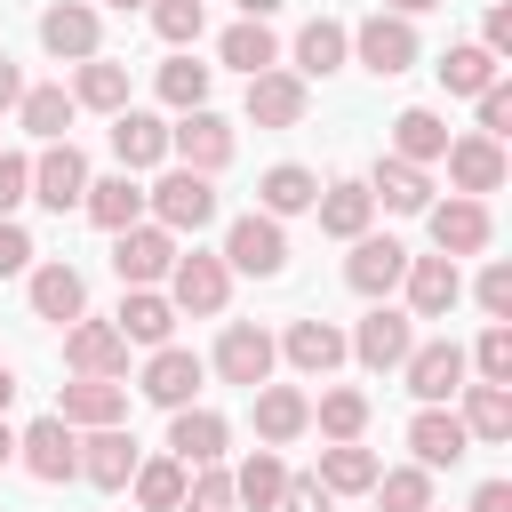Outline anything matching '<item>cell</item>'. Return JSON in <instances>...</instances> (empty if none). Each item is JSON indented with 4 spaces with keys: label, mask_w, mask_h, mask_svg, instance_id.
Returning a JSON list of instances; mask_svg holds the SVG:
<instances>
[{
    "label": "cell",
    "mask_w": 512,
    "mask_h": 512,
    "mask_svg": "<svg viewBox=\"0 0 512 512\" xmlns=\"http://www.w3.org/2000/svg\"><path fill=\"white\" fill-rule=\"evenodd\" d=\"M184 504H192V512H232V504H240V496H232V472H224V464H192Z\"/></svg>",
    "instance_id": "cell-48"
},
{
    "label": "cell",
    "mask_w": 512,
    "mask_h": 512,
    "mask_svg": "<svg viewBox=\"0 0 512 512\" xmlns=\"http://www.w3.org/2000/svg\"><path fill=\"white\" fill-rule=\"evenodd\" d=\"M344 48H352V32L328 24V16H312V24L296 32V80H328V72L344 64Z\"/></svg>",
    "instance_id": "cell-36"
},
{
    "label": "cell",
    "mask_w": 512,
    "mask_h": 512,
    "mask_svg": "<svg viewBox=\"0 0 512 512\" xmlns=\"http://www.w3.org/2000/svg\"><path fill=\"white\" fill-rule=\"evenodd\" d=\"M152 32H160L168 48H192V40L208 32V8H200V0H152Z\"/></svg>",
    "instance_id": "cell-46"
},
{
    "label": "cell",
    "mask_w": 512,
    "mask_h": 512,
    "mask_svg": "<svg viewBox=\"0 0 512 512\" xmlns=\"http://www.w3.org/2000/svg\"><path fill=\"white\" fill-rule=\"evenodd\" d=\"M112 328H120L128 344H168V328H176V304H168L160 288H128V296H120V312H112Z\"/></svg>",
    "instance_id": "cell-33"
},
{
    "label": "cell",
    "mask_w": 512,
    "mask_h": 512,
    "mask_svg": "<svg viewBox=\"0 0 512 512\" xmlns=\"http://www.w3.org/2000/svg\"><path fill=\"white\" fill-rule=\"evenodd\" d=\"M480 136H496V144L512 136V88H504V80L480 88Z\"/></svg>",
    "instance_id": "cell-50"
},
{
    "label": "cell",
    "mask_w": 512,
    "mask_h": 512,
    "mask_svg": "<svg viewBox=\"0 0 512 512\" xmlns=\"http://www.w3.org/2000/svg\"><path fill=\"white\" fill-rule=\"evenodd\" d=\"M72 112H80V104H72V88H24V96H16V120H24L40 144H56V136L72 128Z\"/></svg>",
    "instance_id": "cell-41"
},
{
    "label": "cell",
    "mask_w": 512,
    "mask_h": 512,
    "mask_svg": "<svg viewBox=\"0 0 512 512\" xmlns=\"http://www.w3.org/2000/svg\"><path fill=\"white\" fill-rule=\"evenodd\" d=\"M96 8H80V0H56V8H40V48L48 56H64V64H80V56H96Z\"/></svg>",
    "instance_id": "cell-21"
},
{
    "label": "cell",
    "mask_w": 512,
    "mask_h": 512,
    "mask_svg": "<svg viewBox=\"0 0 512 512\" xmlns=\"http://www.w3.org/2000/svg\"><path fill=\"white\" fill-rule=\"evenodd\" d=\"M272 512H328V488H320L312 472H288V480H280V504H272Z\"/></svg>",
    "instance_id": "cell-52"
},
{
    "label": "cell",
    "mask_w": 512,
    "mask_h": 512,
    "mask_svg": "<svg viewBox=\"0 0 512 512\" xmlns=\"http://www.w3.org/2000/svg\"><path fill=\"white\" fill-rule=\"evenodd\" d=\"M400 376H408V392H416V408H448L456 392H464V376H472V360H464V344H408V360H400Z\"/></svg>",
    "instance_id": "cell-3"
},
{
    "label": "cell",
    "mask_w": 512,
    "mask_h": 512,
    "mask_svg": "<svg viewBox=\"0 0 512 512\" xmlns=\"http://www.w3.org/2000/svg\"><path fill=\"white\" fill-rule=\"evenodd\" d=\"M304 104H312V88H304L296 72H280V64L248 72V120H256V128H296Z\"/></svg>",
    "instance_id": "cell-14"
},
{
    "label": "cell",
    "mask_w": 512,
    "mask_h": 512,
    "mask_svg": "<svg viewBox=\"0 0 512 512\" xmlns=\"http://www.w3.org/2000/svg\"><path fill=\"white\" fill-rule=\"evenodd\" d=\"M272 8H280V0H240V16H272Z\"/></svg>",
    "instance_id": "cell-59"
},
{
    "label": "cell",
    "mask_w": 512,
    "mask_h": 512,
    "mask_svg": "<svg viewBox=\"0 0 512 512\" xmlns=\"http://www.w3.org/2000/svg\"><path fill=\"white\" fill-rule=\"evenodd\" d=\"M376 472H384V464H376V456H368L360 440H328V448H320V472H312V480H320L328 496H368V488H376Z\"/></svg>",
    "instance_id": "cell-30"
},
{
    "label": "cell",
    "mask_w": 512,
    "mask_h": 512,
    "mask_svg": "<svg viewBox=\"0 0 512 512\" xmlns=\"http://www.w3.org/2000/svg\"><path fill=\"white\" fill-rule=\"evenodd\" d=\"M464 432L472 440H512V384H464Z\"/></svg>",
    "instance_id": "cell-38"
},
{
    "label": "cell",
    "mask_w": 512,
    "mask_h": 512,
    "mask_svg": "<svg viewBox=\"0 0 512 512\" xmlns=\"http://www.w3.org/2000/svg\"><path fill=\"white\" fill-rule=\"evenodd\" d=\"M184 480H192V464H176V456H136V472H128L144 512H184Z\"/></svg>",
    "instance_id": "cell-35"
},
{
    "label": "cell",
    "mask_w": 512,
    "mask_h": 512,
    "mask_svg": "<svg viewBox=\"0 0 512 512\" xmlns=\"http://www.w3.org/2000/svg\"><path fill=\"white\" fill-rule=\"evenodd\" d=\"M32 256H40V248H32V232L0 216V280H8V272H32Z\"/></svg>",
    "instance_id": "cell-53"
},
{
    "label": "cell",
    "mask_w": 512,
    "mask_h": 512,
    "mask_svg": "<svg viewBox=\"0 0 512 512\" xmlns=\"http://www.w3.org/2000/svg\"><path fill=\"white\" fill-rule=\"evenodd\" d=\"M8 456H16V432H8V424H0V464H8Z\"/></svg>",
    "instance_id": "cell-60"
},
{
    "label": "cell",
    "mask_w": 512,
    "mask_h": 512,
    "mask_svg": "<svg viewBox=\"0 0 512 512\" xmlns=\"http://www.w3.org/2000/svg\"><path fill=\"white\" fill-rule=\"evenodd\" d=\"M408 448H416V464H424V472H440V464H456V456L472 448V432H464V416H448V408H416Z\"/></svg>",
    "instance_id": "cell-29"
},
{
    "label": "cell",
    "mask_w": 512,
    "mask_h": 512,
    "mask_svg": "<svg viewBox=\"0 0 512 512\" xmlns=\"http://www.w3.org/2000/svg\"><path fill=\"white\" fill-rule=\"evenodd\" d=\"M224 272H248V280L288 272V232H280V216H264V208L232 216V232H224Z\"/></svg>",
    "instance_id": "cell-1"
},
{
    "label": "cell",
    "mask_w": 512,
    "mask_h": 512,
    "mask_svg": "<svg viewBox=\"0 0 512 512\" xmlns=\"http://www.w3.org/2000/svg\"><path fill=\"white\" fill-rule=\"evenodd\" d=\"M176 424H168V456L176 464H224V440H232V424L216 416V408H168Z\"/></svg>",
    "instance_id": "cell-20"
},
{
    "label": "cell",
    "mask_w": 512,
    "mask_h": 512,
    "mask_svg": "<svg viewBox=\"0 0 512 512\" xmlns=\"http://www.w3.org/2000/svg\"><path fill=\"white\" fill-rule=\"evenodd\" d=\"M472 296H480V312H488V320H512V264H488Z\"/></svg>",
    "instance_id": "cell-51"
},
{
    "label": "cell",
    "mask_w": 512,
    "mask_h": 512,
    "mask_svg": "<svg viewBox=\"0 0 512 512\" xmlns=\"http://www.w3.org/2000/svg\"><path fill=\"white\" fill-rule=\"evenodd\" d=\"M64 360H72L80 376H120V368H128V336H120L112 320H72V328H64Z\"/></svg>",
    "instance_id": "cell-18"
},
{
    "label": "cell",
    "mask_w": 512,
    "mask_h": 512,
    "mask_svg": "<svg viewBox=\"0 0 512 512\" xmlns=\"http://www.w3.org/2000/svg\"><path fill=\"white\" fill-rule=\"evenodd\" d=\"M312 200H320V176L296 168V160L264 168V184H256V208H264V216H312Z\"/></svg>",
    "instance_id": "cell-32"
},
{
    "label": "cell",
    "mask_w": 512,
    "mask_h": 512,
    "mask_svg": "<svg viewBox=\"0 0 512 512\" xmlns=\"http://www.w3.org/2000/svg\"><path fill=\"white\" fill-rule=\"evenodd\" d=\"M16 96H24V72H16V64H8V56H0V112H8V104H16Z\"/></svg>",
    "instance_id": "cell-56"
},
{
    "label": "cell",
    "mask_w": 512,
    "mask_h": 512,
    "mask_svg": "<svg viewBox=\"0 0 512 512\" xmlns=\"http://www.w3.org/2000/svg\"><path fill=\"white\" fill-rule=\"evenodd\" d=\"M400 288H408V320H448L464 296V272H456V256H408Z\"/></svg>",
    "instance_id": "cell-9"
},
{
    "label": "cell",
    "mask_w": 512,
    "mask_h": 512,
    "mask_svg": "<svg viewBox=\"0 0 512 512\" xmlns=\"http://www.w3.org/2000/svg\"><path fill=\"white\" fill-rule=\"evenodd\" d=\"M104 8H120V16H128V8H152V0H104Z\"/></svg>",
    "instance_id": "cell-61"
},
{
    "label": "cell",
    "mask_w": 512,
    "mask_h": 512,
    "mask_svg": "<svg viewBox=\"0 0 512 512\" xmlns=\"http://www.w3.org/2000/svg\"><path fill=\"white\" fill-rule=\"evenodd\" d=\"M424 216H432V248H440V256H480L488 232H496V224H488V200H472V192H448V200L424 208Z\"/></svg>",
    "instance_id": "cell-12"
},
{
    "label": "cell",
    "mask_w": 512,
    "mask_h": 512,
    "mask_svg": "<svg viewBox=\"0 0 512 512\" xmlns=\"http://www.w3.org/2000/svg\"><path fill=\"white\" fill-rule=\"evenodd\" d=\"M432 72H440V88H448V96H480V88L496 80V56H488L480 40H456V48H448Z\"/></svg>",
    "instance_id": "cell-40"
},
{
    "label": "cell",
    "mask_w": 512,
    "mask_h": 512,
    "mask_svg": "<svg viewBox=\"0 0 512 512\" xmlns=\"http://www.w3.org/2000/svg\"><path fill=\"white\" fill-rule=\"evenodd\" d=\"M144 208H152V224H168V232H200V224H216V184H208L200 168H168V176L144 192Z\"/></svg>",
    "instance_id": "cell-2"
},
{
    "label": "cell",
    "mask_w": 512,
    "mask_h": 512,
    "mask_svg": "<svg viewBox=\"0 0 512 512\" xmlns=\"http://www.w3.org/2000/svg\"><path fill=\"white\" fill-rule=\"evenodd\" d=\"M32 200V160L24 152H0V216H16Z\"/></svg>",
    "instance_id": "cell-49"
},
{
    "label": "cell",
    "mask_w": 512,
    "mask_h": 512,
    "mask_svg": "<svg viewBox=\"0 0 512 512\" xmlns=\"http://www.w3.org/2000/svg\"><path fill=\"white\" fill-rule=\"evenodd\" d=\"M32 312L56 320V328H72V320L88 312V280H80L72 264H32Z\"/></svg>",
    "instance_id": "cell-28"
},
{
    "label": "cell",
    "mask_w": 512,
    "mask_h": 512,
    "mask_svg": "<svg viewBox=\"0 0 512 512\" xmlns=\"http://www.w3.org/2000/svg\"><path fill=\"white\" fill-rule=\"evenodd\" d=\"M216 56H224L232 72H264V64H280V40H272V24H264V16H240V24L216 40Z\"/></svg>",
    "instance_id": "cell-39"
},
{
    "label": "cell",
    "mask_w": 512,
    "mask_h": 512,
    "mask_svg": "<svg viewBox=\"0 0 512 512\" xmlns=\"http://www.w3.org/2000/svg\"><path fill=\"white\" fill-rule=\"evenodd\" d=\"M464 360L480 368V384H512V328H504V320H488V336H480Z\"/></svg>",
    "instance_id": "cell-47"
},
{
    "label": "cell",
    "mask_w": 512,
    "mask_h": 512,
    "mask_svg": "<svg viewBox=\"0 0 512 512\" xmlns=\"http://www.w3.org/2000/svg\"><path fill=\"white\" fill-rule=\"evenodd\" d=\"M80 208H88L104 232H128V224H144V184H136L128 168H120V176H88Z\"/></svg>",
    "instance_id": "cell-26"
},
{
    "label": "cell",
    "mask_w": 512,
    "mask_h": 512,
    "mask_svg": "<svg viewBox=\"0 0 512 512\" xmlns=\"http://www.w3.org/2000/svg\"><path fill=\"white\" fill-rule=\"evenodd\" d=\"M200 376H208V360L200 352H184V344H152V360H144V400L152 408H192V392H200Z\"/></svg>",
    "instance_id": "cell-10"
},
{
    "label": "cell",
    "mask_w": 512,
    "mask_h": 512,
    "mask_svg": "<svg viewBox=\"0 0 512 512\" xmlns=\"http://www.w3.org/2000/svg\"><path fill=\"white\" fill-rule=\"evenodd\" d=\"M440 160H448V184H456V192H472V200L504 184V144H496V136H480V128H472V136H448V152H440Z\"/></svg>",
    "instance_id": "cell-16"
},
{
    "label": "cell",
    "mask_w": 512,
    "mask_h": 512,
    "mask_svg": "<svg viewBox=\"0 0 512 512\" xmlns=\"http://www.w3.org/2000/svg\"><path fill=\"white\" fill-rule=\"evenodd\" d=\"M224 296H232V272H224V256H176L168 264V304L176 312H192V320H216L224 312Z\"/></svg>",
    "instance_id": "cell-5"
},
{
    "label": "cell",
    "mask_w": 512,
    "mask_h": 512,
    "mask_svg": "<svg viewBox=\"0 0 512 512\" xmlns=\"http://www.w3.org/2000/svg\"><path fill=\"white\" fill-rule=\"evenodd\" d=\"M72 104H88V112H128V64H112L104 48L80 56V72H72Z\"/></svg>",
    "instance_id": "cell-31"
},
{
    "label": "cell",
    "mask_w": 512,
    "mask_h": 512,
    "mask_svg": "<svg viewBox=\"0 0 512 512\" xmlns=\"http://www.w3.org/2000/svg\"><path fill=\"white\" fill-rule=\"evenodd\" d=\"M392 152H400V160H416V168H432V160L448 152V120H440V112H424V104H408V112L392 120Z\"/></svg>",
    "instance_id": "cell-37"
},
{
    "label": "cell",
    "mask_w": 512,
    "mask_h": 512,
    "mask_svg": "<svg viewBox=\"0 0 512 512\" xmlns=\"http://www.w3.org/2000/svg\"><path fill=\"white\" fill-rule=\"evenodd\" d=\"M112 160L136 176V168H160L168 160V120L160 112H112Z\"/></svg>",
    "instance_id": "cell-22"
},
{
    "label": "cell",
    "mask_w": 512,
    "mask_h": 512,
    "mask_svg": "<svg viewBox=\"0 0 512 512\" xmlns=\"http://www.w3.org/2000/svg\"><path fill=\"white\" fill-rule=\"evenodd\" d=\"M128 472H136V440H128L120 424H96V432L80 440V480H88V488H128Z\"/></svg>",
    "instance_id": "cell-24"
},
{
    "label": "cell",
    "mask_w": 512,
    "mask_h": 512,
    "mask_svg": "<svg viewBox=\"0 0 512 512\" xmlns=\"http://www.w3.org/2000/svg\"><path fill=\"white\" fill-rule=\"evenodd\" d=\"M368 200H384V208H400V216H424V208H432V176H424L416 160L384 152L376 176H368Z\"/></svg>",
    "instance_id": "cell-25"
},
{
    "label": "cell",
    "mask_w": 512,
    "mask_h": 512,
    "mask_svg": "<svg viewBox=\"0 0 512 512\" xmlns=\"http://www.w3.org/2000/svg\"><path fill=\"white\" fill-rule=\"evenodd\" d=\"M400 272H408V248H400L392 232H384V240H376V232H360V240H352V256H344V280H352L360 296H392V288H400Z\"/></svg>",
    "instance_id": "cell-17"
},
{
    "label": "cell",
    "mask_w": 512,
    "mask_h": 512,
    "mask_svg": "<svg viewBox=\"0 0 512 512\" xmlns=\"http://www.w3.org/2000/svg\"><path fill=\"white\" fill-rule=\"evenodd\" d=\"M280 480H288L280 448H256V456L232 472V496H240V504H256V512H272V504H280Z\"/></svg>",
    "instance_id": "cell-42"
},
{
    "label": "cell",
    "mask_w": 512,
    "mask_h": 512,
    "mask_svg": "<svg viewBox=\"0 0 512 512\" xmlns=\"http://www.w3.org/2000/svg\"><path fill=\"white\" fill-rule=\"evenodd\" d=\"M280 352H288V368H304V376H328V368L344 360V328H328V320H288Z\"/></svg>",
    "instance_id": "cell-34"
},
{
    "label": "cell",
    "mask_w": 512,
    "mask_h": 512,
    "mask_svg": "<svg viewBox=\"0 0 512 512\" xmlns=\"http://www.w3.org/2000/svg\"><path fill=\"white\" fill-rule=\"evenodd\" d=\"M56 416H64V424H88V432H96V424H120V416H128V384H120V376H80V384H64Z\"/></svg>",
    "instance_id": "cell-23"
},
{
    "label": "cell",
    "mask_w": 512,
    "mask_h": 512,
    "mask_svg": "<svg viewBox=\"0 0 512 512\" xmlns=\"http://www.w3.org/2000/svg\"><path fill=\"white\" fill-rule=\"evenodd\" d=\"M472 512H512V480H480V496H472Z\"/></svg>",
    "instance_id": "cell-55"
},
{
    "label": "cell",
    "mask_w": 512,
    "mask_h": 512,
    "mask_svg": "<svg viewBox=\"0 0 512 512\" xmlns=\"http://www.w3.org/2000/svg\"><path fill=\"white\" fill-rule=\"evenodd\" d=\"M296 432H312V400H304L296 384H272V376H264V384H256V440H264V448H288Z\"/></svg>",
    "instance_id": "cell-19"
},
{
    "label": "cell",
    "mask_w": 512,
    "mask_h": 512,
    "mask_svg": "<svg viewBox=\"0 0 512 512\" xmlns=\"http://www.w3.org/2000/svg\"><path fill=\"white\" fill-rule=\"evenodd\" d=\"M272 360H280V344H272L256 320H224V336H216V352H208V368H216L224 384H240V392H256V384L272 376Z\"/></svg>",
    "instance_id": "cell-4"
},
{
    "label": "cell",
    "mask_w": 512,
    "mask_h": 512,
    "mask_svg": "<svg viewBox=\"0 0 512 512\" xmlns=\"http://www.w3.org/2000/svg\"><path fill=\"white\" fill-rule=\"evenodd\" d=\"M80 192H88V160H80V144H72V136H56V144L32 160V200L64 216V208H80Z\"/></svg>",
    "instance_id": "cell-11"
},
{
    "label": "cell",
    "mask_w": 512,
    "mask_h": 512,
    "mask_svg": "<svg viewBox=\"0 0 512 512\" xmlns=\"http://www.w3.org/2000/svg\"><path fill=\"white\" fill-rule=\"evenodd\" d=\"M384 512H432V472L424 464H392V472H376V488H368Z\"/></svg>",
    "instance_id": "cell-43"
},
{
    "label": "cell",
    "mask_w": 512,
    "mask_h": 512,
    "mask_svg": "<svg viewBox=\"0 0 512 512\" xmlns=\"http://www.w3.org/2000/svg\"><path fill=\"white\" fill-rule=\"evenodd\" d=\"M8 400H16V368H0V416H8Z\"/></svg>",
    "instance_id": "cell-58"
},
{
    "label": "cell",
    "mask_w": 512,
    "mask_h": 512,
    "mask_svg": "<svg viewBox=\"0 0 512 512\" xmlns=\"http://www.w3.org/2000/svg\"><path fill=\"white\" fill-rule=\"evenodd\" d=\"M480 48H488V56H512V8H504V0L480 16Z\"/></svg>",
    "instance_id": "cell-54"
},
{
    "label": "cell",
    "mask_w": 512,
    "mask_h": 512,
    "mask_svg": "<svg viewBox=\"0 0 512 512\" xmlns=\"http://www.w3.org/2000/svg\"><path fill=\"white\" fill-rule=\"evenodd\" d=\"M312 216H320V232H328V240H360V232H368V216H376V200H368V184H360V176H344V184H320Z\"/></svg>",
    "instance_id": "cell-27"
},
{
    "label": "cell",
    "mask_w": 512,
    "mask_h": 512,
    "mask_svg": "<svg viewBox=\"0 0 512 512\" xmlns=\"http://www.w3.org/2000/svg\"><path fill=\"white\" fill-rule=\"evenodd\" d=\"M208 64H192V48H176L168 64H160V104H176V112H192V104H208Z\"/></svg>",
    "instance_id": "cell-44"
},
{
    "label": "cell",
    "mask_w": 512,
    "mask_h": 512,
    "mask_svg": "<svg viewBox=\"0 0 512 512\" xmlns=\"http://www.w3.org/2000/svg\"><path fill=\"white\" fill-rule=\"evenodd\" d=\"M168 152L184 160V168H200V176H216L224 160H232V120L224 112H208V104H192L176 128H168Z\"/></svg>",
    "instance_id": "cell-8"
},
{
    "label": "cell",
    "mask_w": 512,
    "mask_h": 512,
    "mask_svg": "<svg viewBox=\"0 0 512 512\" xmlns=\"http://www.w3.org/2000/svg\"><path fill=\"white\" fill-rule=\"evenodd\" d=\"M168 264H176V232H168V224H128V232H112V272H120L128 288L168 280Z\"/></svg>",
    "instance_id": "cell-7"
},
{
    "label": "cell",
    "mask_w": 512,
    "mask_h": 512,
    "mask_svg": "<svg viewBox=\"0 0 512 512\" xmlns=\"http://www.w3.org/2000/svg\"><path fill=\"white\" fill-rule=\"evenodd\" d=\"M312 424H320L328 440H360V432H368V392H352V384H336V392H320V408H312Z\"/></svg>",
    "instance_id": "cell-45"
},
{
    "label": "cell",
    "mask_w": 512,
    "mask_h": 512,
    "mask_svg": "<svg viewBox=\"0 0 512 512\" xmlns=\"http://www.w3.org/2000/svg\"><path fill=\"white\" fill-rule=\"evenodd\" d=\"M352 56H360L376 80L408 72V64H416V16H392V8H376V16L352 32Z\"/></svg>",
    "instance_id": "cell-6"
},
{
    "label": "cell",
    "mask_w": 512,
    "mask_h": 512,
    "mask_svg": "<svg viewBox=\"0 0 512 512\" xmlns=\"http://www.w3.org/2000/svg\"><path fill=\"white\" fill-rule=\"evenodd\" d=\"M392 16H424V8H440V0H384Z\"/></svg>",
    "instance_id": "cell-57"
},
{
    "label": "cell",
    "mask_w": 512,
    "mask_h": 512,
    "mask_svg": "<svg viewBox=\"0 0 512 512\" xmlns=\"http://www.w3.org/2000/svg\"><path fill=\"white\" fill-rule=\"evenodd\" d=\"M408 344H416V320H408V312H392V304H376V312L344 336V352H360V368H400V360H408Z\"/></svg>",
    "instance_id": "cell-15"
},
{
    "label": "cell",
    "mask_w": 512,
    "mask_h": 512,
    "mask_svg": "<svg viewBox=\"0 0 512 512\" xmlns=\"http://www.w3.org/2000/svg\"><path fill=\"white\" fill-rule=\"evenodd\" d=\"M16 456H24V472L48 480V488H56V480H80V440H72L64 416H40V424L16 440Z\"/></svg>",
    "instance_id": "cell-13"
}]
</instances>
